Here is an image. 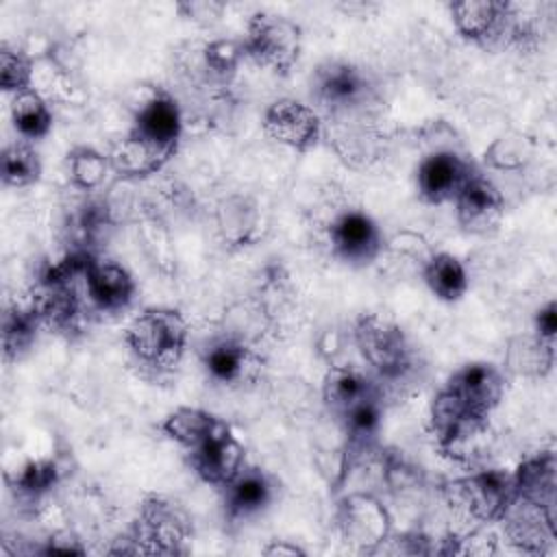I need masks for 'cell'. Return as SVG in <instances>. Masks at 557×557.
I'll return each instance as SVG.
<instances>
[{"mask_svg":"<svg viewBox=\"0 0 557 557\" xmlns=\"http://www.w3.org/2000/svg\"><path fill=\"white\" fill-rule=\"evenodd\" d=\"M189 329L181 311L170 307H148L124 329L131 352L152 368H174L187 348Z\"/></svg>","mask_w":557,"mask_h":557,"instance_id":"obj_1","label":"cell"},{"mask_svg":"<svg viewBox=\"0 0 557 557\" xmlns=\"http://www.w3.org/2000/svg\"><path fill=\"white\" fill-rule=\"evenodd\" d=\"M442 494L448 509L463 520L481 524L500 522L516 496L513 474L500 468L481 470L444 483Z\"/></svg>","mask_w":557,"mask_h":557,"instance_id":"obj_2","label":"cell"},{"mask_svg":"<svg viewBox=\"0 0 557 557\" xmlns=\"http://www.w3.org/2000/svg\"><path fill=\"white\" fill-rule=\"evenodd\" d=\"M459 35L481 48H503L522 44L527 26L518 7L503 0H459L448 4Z\"/></svg>","mask_w":557,"mask_h":557,"instance_id":"obj_3","label":"cell"},{"mask_svg":"<svg viewBox=\"0 0 557 557\" xmlns=\"http://www.w3.org/2000/svg\"><path fill=\"white\" fill-rule=\"evenodd\" d=\"M352 339L363 361L381 379H400L409 372L413 350L407 333L381 313H361L352 326Z\"/></svg>","mask_w":557,"mask_h":557,"instance_id":"obj_4","label":"cell"},{"mask_svg":"<svg viewBox=\"0 0 557 557\" xmlns=\"http://www.w3.org/2000/svg\"><path fill=\"white\" fill-rule=\"evenodd\" d=\"M244 50L257 65L285 76L300 59V26L285 15L257 11L246 24Z\"/></svg>","mask_w":557,"mask_h":557,"instance_id":"obj_5","label":"cell"},{"mask_svg":"<svg viewBox=\"0 0 557 557\" xmlns=\"http://www.w3.org/2000/svg\"><path fill=\"white\" fill-rule=\"evenodd\" d=\"M189 535L191 518L176 500L157 494L141 500L131 533L135 553H178Z\"/></svg>","mask_w":557,"mask_h":557,"instance_id":"obj_6","label":"cell"},{"mask_svg":"<svg viewBox=\"0 0 557 557\" xmlns=\"http://www.w3.org/2000/svg\"><path fill=\"white\" fill-rule=\"evenodd\" d=\"M313 96L333 117H348L366 109L374 98L368 74L346 61H329L313 78Z\"/></svg>","mask_w":557,"mask_h":557,"instance_id":"obj_7","label":"cell"},{"mask_svg":"<svg viewBox=\"0 0 557 557\" xmlns=\"http://www.w3.org/2000/svg\"><path fill=\"white\" fill-rule=\"evenodd\" d=\"M490 418L470 411L446 387L433 396L431 403V431L442 453L463 457L487 433Z\"/></svg>","mask_w":557,"mask_h":557,"instance_id":"obj_8","label":"cell"},{"mask_svg":"<svg viewBox=\"0 0 557 557\" xmlns=\"http://www.w3.org/2000/svg\"><path fill=\"white\" fill-rule=\"evenodd\" d=\"M335 520L344 542L363 553L379 550L392 533V516L387 507L366 492L344 496L337 505Z\"/></svg>","mask_w":557,"mask_h":557,"instance_id":"obj_9","label":"cell"},{"mask_svg":"<svg viewBox=\"0 0 557 557\" xmlns=\"http://www.w3.org/2000/svg\"><path fill=\"white\" fill-rule=\"evenodd\" d=\"M202 368L211 381L231 389H244L259 381L263 359L248 339L224 335L202 350Z\"/></svg>","mask_w":557,"mask_h":557,"instance_id":"obj_10","label":"cell"},{"mask_svg":"<svg viewBox=\"0 0 557 557\" xmlns=\"http://www.w3.org/2000/svg\"><path fill=\"white\" fill-rule=\"evenodd\" d=\"M329 246L344 263L363 268L379 259L385 248V239L374 218L359 209H346L329 224Z\"/></svg>","mask_w":557,"mask_h":557,"instance_id":"obj_11","label":"cell"},{"mask_svg":"<svg viewBox=\"0 0 557 557\" xmlns=\"http://www.w3.org/2000/svg\"><path fill=\"white\" fill-rule=\"evenodd\" d=\"M263 133L296 152H309L322 139V120L320 113L296 100V98H278L263 113Z\"/></svg>","mask_w":557,"mask_h":557,"instance_id":"obj_12","label":"cell"},{"mask_svg":"<svg viewBox=\"0 0 557 557\" xmlns=\"http://www.w3.org/2000/svg\"><path fill=\"white\" fill-rule=\"evenodd\" d=\"M474 172V165L459 152L435 150L420 161L416 170V187L420 198L429 205L453 202Z\"/></svg>","mask_w":557,"mask_h":557,"instance_id":"obj_13","label":"cell"},{"mask_svg":"<svg viewBox=\"0 0 557 557\" xmlns=\"http://www.w3.org/2000/svg\"><path fill=\"white\" fill-rule=\"evenodd\" d=\"M189 461L205 483L224 487L246 466V450L233 435L231 426L222 420V424L200 446L189 450Z\"/></svg>","mask_w":557,"mask_h":557,"instance_id":"obj_14","label":"cell"},{"mask_svg":"<svg viewBox=\"0 0 557 557\" xmlns=\"http://www.w3.org/2000/svg\"><path fill=\"white\" fill-rule=\"evenodd\" d=\"M455 213L457 222L466 233L487 235L492 233L505 213L503 191L485 174L474 172L457 194Z\"/></svg>","mask_w":557,"mask_h":557,"instance_id":"obj_15","label":"cell"},{"mask_svg":"<svg viewBox=\"0 0 557 557\" xmlns=\"http://www.w3.org/2000/svg\"><path fill=\"white\" fill-rule=\"evenodd\" d=\"M500 522L509 544L522 553L542 555L555 542V513L520 496H513Z\"/></svg>","mask_w":557,"mask_h":557,"instance_id":"obj_16","label":"cell"},{"mask_svg":"<svg viewBox=\"0 0 557 557\" xmlns=\"http://www.w3.org/2000/svg\"><path fill=\"white\" fill-rule=\"evenodd\" d=\"M470 411L490 418L505 396V374L485 361H472L461 366L446 383Z\"/></svg>","mask_w":557,"mask_h":557,"instance_id":"obj_17","label":"cell"},{"mask_svg":"<svg viewBox=\"0 0 557 557\" xmlns=\"http://www.w3.org/2000/svg\"><path fill=\"white\" fill-rule=\"evenodd\" d=\"M183 131V117L176 100L163 91L148 98L135 113L131 133L146 144L174 157Z\"/></svg>","mask_w":557,"mask_h":557,"instance_id":"obj_18","label":"cell"},{"mask_svg":"<svg viewBox=\"0 0 557 557\" xmlns=\"http://www.w3.org/2000/svg\"><path fill=\"white\" fill-rule=\"evenodd\" d=\"M381 398L379 383L355 366H333L322 381V400L337 420L359 403Z\"/></svg>","mask_w":557,"mask_h":557,"instance_id":"obj_19","label":"cell"},{"mask_svg":"<svg viewBox=\"0 0 557 557\" xmlns=\"http://www.w3.org/2000/svg\"><path fill=\"white\" fill-rule=\"evenodd\" d=\"M224 513L228 520H246L261 513L274 498L272 479L255 466H244L224 487Z\"/></svg>","mask_w":557,"mask_h":557,"instance_id":"obj_20","label":"cell"},{"mask_svg":"<svg viewBox=\"0 0 557 557\" xmlns=\"http://www.w3.org/2000/svg\"><path fill=\"white\" fill-rule=\"evenodd\" d=\"M89 302L102 311H120L128 307L135 294V281L126 268L115 261L94 259L83 278Z\"/></svg>","mask_w":557,"mask_h":557,"instance_id":"obj_21","label":"cell"},{"mask_svg":"<svg viewBox=\"0 0 557 557\" xmlns=\"http://www.w3.org/2000/svg\"><path fill=\"white\" fill-rule=\"evenodd\" d=\"M30 307L37 311L41 324L57 333H72L81 326V298L76 283H54L41 281L33 296Z\"/></svg>","mask_w":557,"mask_h":557,"instance_id":"obj_22","label":"cell"},{"mask_svg":"<svg viewBox=\"0 0 557 557\" xmlns=\"http://www.w3.org/2000/svg\"><path fill=\"white\" fill-rule=\"evenodd\" d=\"M555 472L557 461L550 450L524 459L513 472L516 496L555 513Z\"/></svg>","mask_w":557,"mask_h":557,"instance_id":"obj_23","label":"cell"},{"mask_svg":"<svg viewBox=\"0 0 557 557\" xmlns=\"http://www.w3.org/2000/svg\"><path fill=\"white\" fill-rule=\"evenodd\" d=\"M422 278L431 294L444 302H457L470 287L468 270L450 252H433L422 265Z\"/></svg>","mask_w":557,"mask_h":557,"instance_id":"obj_24","label":"cell"},{"mask_svg":"<svg viewBox=\"0 0 557 557\" xmlns=\"http://www.w3.org/2000/svg\"><path fill=\"white\" fill-rule=\"evenodd\" d=\"M555 363V344L540 339L535 333L509 339L505 366L509 372L527 379H544Z\"/></svg>","mask_w":557,"mask_h":557,"instance_id":"obj_25","label":"cell"},{"mask_svg":"<svg viewBox=\"0 0 557 557\" xmlns=\"http://www.w3.org/2000/svg\"><path fill=\"white\" fill-rule=\"evenodd\" d=\"M337 424L344 435V444L348 450V457L370 450L376 442V435L383 424V403L381 398H370L366 403H359L350 411H346L342 418H337Z\"/></svg>","mask_w":557,"mask_h":557,"instance_id":"obj_26","label":"cell"},{"mask_svg":"<svg viewBox=\"0 0 557 557\" xmlns=\"http://www.w3.org/2000/svg\"><path fill=\"white\" fill-rule=\"evenodd\" d=\"M172 157L128 131V135L113 146L109 154L111 170L122 176H148L159 172Z\"/></svg>","mask_w":557,"mask_h":557,"instance_id":"obj_27","label":"cell"},{"mask_svg":"<svg viewBox=\"0 0 557 557\" xmlns=\"http://www.w3.org/2000/svg\"><path fill=\"white\" fill-rule=\"evenodd\" d=\"M222 424L220 418L213 413L198 409V407H178L174 409L163 422L161 431L176 444H181L187 450H194L200 446L218 426Z\"/></svg>","mask_w":557,"mask_h":557,"instance_id":"obj_28","label":"cell"},{"mask_svg":"<svg viewBox=\"0 0 557 557\" xmlns=\"http://www.w3.org/2000/svg\"><path fill=\"white\" fill-rule=\"evenodd\" d=\"M41 326V320L33 307H11L2 318V355L4 361L22 359Z\"/></svg>","mask_w":557,"mask_h":557,"instance_id":"obj_29","label":"cell"},{"mask_svg":"<svg viewBox=\"0 0 557 557\" xmlns=\"http://www.w3.org/2000/svg\"><path fill=\"white\" fill-rule=\"evenodd\" d=\"M11 122L20 137L41 139L52 128V111L35 89L15 94L11 100Z\"/></svg>","mask_w":557,"mask_h":557,"instance_id":"obj_30","label":"cell"},{"mask_svg":"<svg viewBox=\"0 0 557 557\" xmlns=\"http://www.w3.org/2000/svg\"><path fill=\"white\" fill-rule=\"evenodd\" d=\"M220 233L224 242L235 246H246L252 239L257 224V207L242 196H231L220 205L218 211Z\"/></svg>","mask_w":557,"mask_h":557,"instance_id":"obj_31","label":"cell"},{"mask_svg":"<svg viewBox=\"0 0 557 557\" xmlns=\"http://www.w3.org/2000/svg\"><path fill=\"white\" fill-rule=\"evenodd\" d=\"M41 176L39 154L28 144H11L2 150V183L7 187H28Z\"/></svg>","mask_w":557,"mask_h":557,"instance_id":"obj_32","label":"cell"},{"mask_svg":"<svg viewBox=\"0 0 557 557\" xmlns=\"http://www.w3.org/2000/svg\"><path fill=\"white\" fill-rule=\"evenodd\" d=\"M67 170L74 187L83 191H91L104 181L107 172L111 170V163H109V157L98 152L96 148L81 146L67 154Z\"/></svg>","mask_w":557,"mask_h":557,"instance_id":"obj_33","label":"cell"},{"mask_svg":"<svg viewBox=\"0 0 557 557\" xmlns=\"http://www.w3.org/2000/svg\"><path fill=\"white\" fill-rule=\"evenodd\" d=\"M0 87L7 94H22L33 89V59L17 46H0Z\"/></svg>","mask_w":557,"mask_h":557,"instance_id":"obj_34","label":"cell"},{"mask_svg":"<svg viewBox=\"0 0 557 557\" xmlns=\"http://www.w3.org/2000/svg\"><path fill=\"white\" fill-rule=\"evenodd\" d=\"M59 481V466L52 459H30L15 474L13 487L24 498H39L48 494Z\"/></svg>","mask_w":557,"mask_h":557,"instance_id":"obj_35","label":"cell"},{"mask_svg":"<svg viewBox=\"0 0 557 557\" xmlns=\"http://www.w3.org/2000/svg\"><path fill=\"white\" fill-rule=\"evenodd\" d=\"M531 157V144L520 133H507L485 150V161L498 170H516Z\"/></svg>","mask_w":557,"mask_h":557,"instance_id":"obj_36","label":"cell"},{"mask_svg":"<svg viewBox=\"0 0 557 557\" xmlns=\"http://www.w3.org/2000/svg\"><path fill=\"white\" fill-rule=\"evenodd\" d=\"M246 50L244 44L226 37L211 39L202 48V59L207 70H211L215 76H231L239 67V61L244 59Z\"/></svg>","mask_w":557,"mask_h":557,"instance_id":"obj_37","label":"cell"},{"mask_svg":"<svg viewBox=\"0 0 557 557\" xmlns=\"http://www.w3.org/2000/svg\"><path fill=\"white\" fill-rule=\"evenodd\" d=\"M176 11L200 26H211L220 22V17L226 11V4L218 0H183L176 4Z\"/></svg>","mask_w":557,"mask_h":557,"instance_id":"obj_38","label":"cell"},{"mask_svg":"<svg viewBox=\"0 0 557 557\" xmlns=\"http://www.w3.org/2000/svg\"><path fill=\"white\" fill-rule=\"evenodd\" d=\"M533 333L540 339L555 344V337H557V305H555V300H548L544 307L537 309V313L533 318Z\"/></svg>","mask_w":557,"mask_h":557,"instance_id":"obj_39","label":"cell"},{"mask_svg":"<svg viewBox=\"0 0 557 557\" xmlns=\"http://www.w3.org/2000/svg\"><path fill=\"white\" fill-rule=\"evenodd\" d=\"M46 553H85V548L78 544L76 537H72L70 533H63V535L50 537Z\"/></svg>","mask_w":557,"mask_h":557,"instance_id":"obj_40","label":"cell"},{"mask_svg":"<svg viewBox=\"0 0 557 557\" xmlns=\"http://www.w3.org/2000/svg\"><path fill=\"white\" fill-rule=\"evenodd\" d=\"M265 555H287V557H296V555H305L302 548H298L296 544H289V542H272L270 546L263 548Z\"/></svg>","mask_w":557,"mask_h":557,"instance_id":"obj_41","label":"cell"}]
</instances>
